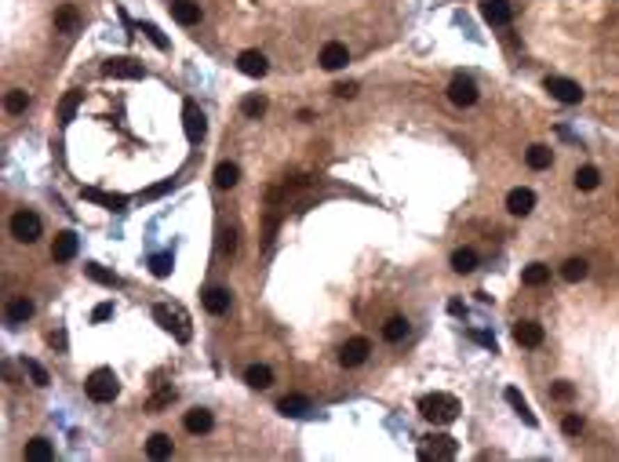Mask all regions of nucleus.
Here are the masks:
<instances>
[{
	"label": "nucleus",
	"instance_id": "f257e3e1",
	"mask_svg": "<svg viewBox=\"0 0 619 462\" xmlns=\"http://www.w3.org/2000/svg\"><path fill=\"white\" fill-rule=\"evenodd\" d=\"M419 411H423V419L426 422H434V426H448L459 419V401L452 393H426L423 401H419Z\"/></svg>",
	"mask_w": 619,
	"mask_h": 462
},
{
	"label": "nucleus",
	"instance_id": "f03ea898",
	"mask_svg": "<svg viewBox=\"0 0 619 462\" xmlns=\"http://www.w3.org/2000/svg\"><path fill=\"white\" fill-rule=\"evenodd\" d=\"M153 321L161 324L164 331H171L179 342H189V339H194V331H189V317H186L179 306H164V302H157V306H153Z\"/></svg>",
	"mask_w": 619,
	"mask_h": 462
},
{
	"label": "nucleus",
	"instance_id": "7ed1b4c3",
	"mask_svg": "<svg viewBox=\"0 0 619 462\" xmlns=\"http://www.w3.org/2000/svg\"><path fill=\"white\" fill-rule=\"evenodd\" d=\"M84 390H88V397H91L95 404H109L120 393V382H117V375L109 372V368H95L84 379Z\"/></svg>",
	"mask_w": 619,
	"mask_h": 462
},
{
	"label": "nucleus",
	"instance_id": "20e7f679",
	"mask_svg": "<svg viewBox=\"0 0 619 462\" xmlns=\"http://www.w3.org/2000/svg\"><path fill=\"white\" fill-rule=\"evenodd\" d=\"M102 73L106 77H113V81H142L146 77V66L128 55H117V58H106L102 62Z\"/></svg>",
	"mask_w": 619,
	"mask_h": 462
},
{
	"label": "nucleus",
	"instance_id": "39448f33",
	"mask_svg": "<svg viewBox=\"0 0 619 462\" xmlns=\"http://www.w3.org/2000/svg\"><path fill=\"white\" fill-rule=\"evenodd\" d=\"M40 215L37 212H15L11 215V237L15 241H22V244H33L37 237H40Z\"/></svg>",
	"mask_w": 619,
	"mask_h": 462
},
{
	"label": "nucleus",
	"instance_id": "423d86ee",
	"mask_svg": "<svg viewBox=\"0 0 619 462\" xmlns=\"http://www.w3.org/2000/svg\"><path fill=\"white\" fill-rule=\"evenodd\" d=\"M547 91H550V99H558L565 106H579L583 102V88L576 81H568V77H547Z\"/></svg>",
	"mask_w": 619,
	"mask_h": 462
},
{
	"label": "nucleus",
	"instance_id": "0eeeda50",
	"mask_svg": "<svg viewBox=\"0 0 619 462\" xmlns=\"http://www.w3.org/2000/svg\"><path fill=\"white\" fill-rule=\"evenodd\" d=\"M419 455H423V459H455V455H459V440L448 437V433H430Z\"/></svg>",
	"mask_w": 619,
	"mask_h": 462
},
{
	"label": "nucleus",
	"instance_id": "6e6552de",
	"mask_svg": "<svg viewBox=\"0 0 619 462\" xmlns=\"http://www.w3.org/2000/svg\"><path fill=\"white\" fill-rule=\"evenodd\" d=\"M368 353H372L368 339H346L339 346V364H343V368H361V364L368 360Z\"/></svg>",
	"mask_w": 619,
	"mask_h": 462
},
{
	"label": "nucleus",
	"instance_id": "1a4fd4ad",
	"mask_svg": "<svg viewBox=\"0 0 619 462\" xmlns=\"http://www.w3.org/2000/svg\"><path fill=\"white\" fill-rule=\"evenodd\" d=\"M448 102H452V106H463V109L473 106V102H478V84H473L470 77H463V73L452 77V84H448Z\"/></svg>",
	"mask_w": 619,
	"mask_h": 462
},
{
	"label": "nucleus",
	"instance_id": "9d476101",
	"mask_svg": "<svg viewBox=\"0 0 619 462\" xmlns=\"http://www.w3.org/2000/svg\"><path fill=\"white\" fill-rule=\"evenodd\" d=\"M481 19L488 26H510V19H514L510 0H481Z\"/></svg>",
	"mask_w": 619,
	"mask_h": 462
},
{
	"label": "nucleus",
	"instance_id": "9b49d317",
	"mask_svg": "<svg viewBox=\"0 0 619 462\" xmlns=\"http://www.w3.org/2000/svg\"><path fill=\"white\" fill-rule=\"evenodd\" d=\"M182 127H186V138L189 142H201L204 132H208V124H204V113H201L197 102H186L182 106Z\"/></svg>",
	"mask_w": 619,
	"mask_h": 462
},
{
	"label": "nucleus",
	"instance_id": "f8f14e48",
	"mask_svg": "<svg viewBox=\"0 0 619 462\" xmlns=\"http://www.w3.org/2000/svg\"><path fill=\"white\" fill-rule=\"evenodd\" d=\"M230 306H233V292H230V288H222V284H212V288L204 292V310H208V313L222 317V313H230Z\"/></svg>",
	"mask_w": 619,
	"mask_h": 462
},
{
	"label": "nucleus",
	"instance_id": "ddd939ff",
	"mask_svg": "<svg viewBox=\"0 0 619 462\" xmlns=\"http://www.w3.org/2000/svg\"><path fill=\"white\" fill-rule=\"evenodd\" d=\"M543 324H535V321H517L514 324V342L517 346H525V349H535V346H543Z\"/></svg>",
	"mask_w": 619,
	"mask_h": 462
},
{
	"label": "nucleus",
	"instance_id": "4468645a",
	"mask_svg": "<svg viewBox=\"0 0 619 462\" xmlns=\"http://www.w3.org/2000/svg\"><path fill=\"white\" fill-rule=\"evenodd\" d=\"M77 248H81V241H77V233H73V230H62V233H55L52 259H55V262H70V259H77Z\"/></svg>",
	"mask_w": 619,
	"mask_h": 462
},
{
	"label": "nucleus",
	"instance_id": "2eb2a0df",
	"mask_svg": "<svg viewBox=\"0 0 619 462\" xmlns=\"http://www.w3.org/2000/svg\"><path fill=\"white\" fill-rule=\"evenodd\" d=\"M532 208H535V193L532 189H525V186H517V189H510V193H506V212L510 215H532Z\"/></svg>",
	"mask_w": 619,
	"mask_h": 462
},
{
	"label": "nucleus",
	"instance_id": "dca6fc26",
	"mask_svg": "<svg viewBox=\"0 0 619 462\" xmlns=\"http://www.w3.org/2000/svg\"><path fill=\"white\" fill-rule=\"evenodd\" d=\"M237 70H241L244 77H266L269 73V62L263 51H241L237 55Z\"/></svg>",
	"mask_w": 619,
	"mask_h": 462
},
{
	"label": "nucleus",
	"instance_id": "f3484780",
	"mask_svg": "<svg viewBox=\"0 0 619 462\" xmlns=\"http://www.w3.org/2000/svg\"><path fill=\"white\" fill-rule=\"evenodd\" d=\"M277 411H281L284 419H303V415H310V411H313V404H310V397L292 393V397H284V401L277 404Z\"/></svg>",
	"mask_w": 619,
	"mask_h": 462
},
{
	"label": "nucleus",
	"instance_id": "a211bd4d",
	"mask_svg": "<svg viewBox=\"0 0 619 462\" xmlns=\"http://www.w3.org/2000/svg\"><path fill=\"white\" fill-rule=\"evenodd\" d=\"M182 426H186L194 437H201V433H208V429L215 426V419H212V411H208V408H189V411H186V419H182Z\"/></svg>",
	"mask_w": 619,
	"mask_h": 462
},
{
	"label": "nucleus",
	"instance_id": "6ab92c4d",
	"mask_svg": "<svg viewBox=\"0 0 619 462\" xmlns=\"http://www.w3.org/2000/svg\"><path fill=\"white\" fill-rule=\"evenodd\" d=\"M33 310H37V306H33V302H29L26 295H22V298H11V302H8V310H4V321H8L11 328H19V324H26L29 317H33Z\"/></svg>",
	"mask_w": 619,
	"mask_h": 462
},
{
	"label": "nucleus",
	"instance_id": "aec40b11",
	"mask_svg": "<svg viewBox=\"0 0 619 462\" xmlns=\"http://www.w3.org/2000/svg\"><path fill=\"white\" fill-rule=\"evenodd\" d=\"M346 62H350V51H346V44L331 40V44L321 47V66H324V70H343Z\"/></svg>",
	"mask_w": 619,
	"mask_h": 462
},
{
	"label": "nucleus",
	"instance_id": "412c9836",
	"mask_svg": "<svg viewBox=\"0 0 619 462\" xmlns=\"http://www.w3.org/2000/svg\"><path fill=\"white\" fill-rule=\"evenodd\" d=\"M503 401L510 404V408L517 411L521 419H525V426H539V419L532 415V408H528V401H525V397H521V390H517V386H506V390H503Z\"/></svg>",
	"mask_w": 619,
	"mask_h": 462
},
{
	"label": "nucleus",
	"instance_id": "4be33fe9",
	"mask_svg": "<svg viewBox=\"0 0 619 462\" xmlns=\"http://www.w3.org/2000/svg\"><path fill=\"white\" fill-rule=\"evenodd\" d=\"M168 8H171V19L179 26H197L201 22V4H194V0H175V4H168Z\"/></svg>",
	"mask_w": 619,
	"mask_h": 462
},
{
	"label": "nucleus",
	"instance_id": "5701e85b",
	"mask_svg": "<svg viewBox=\"0 0 619 462\" xmlns=\"http://www.w3.org/2000/svg\"><path fill=\"white\" fill-rule=\"evenodd\" d=\"M81 197L91 200V204H102V208H109V212H124V204H128L120 193H102V189H91V186L81 189Z\"/></svg>",
	"mask_w": 619,
	"mask_h": 462
},
{
	"label": "nucleus",
	"instance_id": "b1692460",
	"mask_svg": "<svg viewBox=\"0 0 619 462\" xmlns=\"http://www.w3.org/2000/svg\"><path fill=\"white\" fill-rule=\"evenodd\" d=\"M212 179H215V186H219V189H233L237 182H241V168H237L233 161H222V164L215 168Z\"/></svg>",
	"mask_w": 619,
	"mask_h": 462
},
{
	"label": "nucleus",
	"instance_id": "393cba45",
	"mask_svg": "<svg viewBox=\"0 0 619 462\" xmlns=\"http://www.w3.org/2000/svg\"><path fill=\"white\" fill-rule=\"evenodd\" d=\"M244 382H248L251 390H269V386H274V372H269L266 364H251V368L244 372Z\"/></svg>",
	"mask_w": 619,
	"mask_h": 462
},
{
	"label": "nucleus",
	"instance_id": "a878e982",
	"mask_svg": "<svg viewBox=\"0 0 619 462\" xmlns=\"http://www.w3.org/2000/svg\"><path fill=\"white\" fill-rule=\"evenodd\" d=\"M547 280H550V266H543V262H532V266H525V273H521L525 288H543Z\"/></svg>",
	"mask_w": 619,
	"mask_h": 462
},
{
	"label": "nucleus",
	"instance_id": "bb28decb",
	"mask_svg": "<svg viewBox=\"0 0 619 462\" xmlns=\"http://www.w3.org/2000/svg\"><path fill=\"white\" fill-rule=\"evenodd\" d=\"M171 452H175V444H171L168 433H153V437L146 440V455H150V459H168Z\"/></svg>",
	"mask_w": 619,
	"mask_h": 462
},
{
	"label": "nucleus",
	"instance_id": "cd10ccee",
	"mask_svg": "<svg viewBox=\"0 0 619 462\" xmlns=\"http://www.w3.org/2000/svg\"><path fill=\"white\" fill-rule=\"evenodd\" d=\"M77 26H81V15H77V8H73V4H62V8L55 11V29H62V33H73Z\"/></svg>",
	"mask_w": 619,
	"mask_h": 462
},
{
	"label": "nucleus",
	"instance_id": "c85d7f7f",
	"mask_svg": "<svg viewBox=\"0 0 619 462\" xmlns=\"http://www.w3.org/2000/svg\"><path fill=\"white\" fill-rule=\"evenodd\" d=\"M452 269H455V273H473V269H478V251H473V248H459L452 255Z\"/></svg>",
	"mask_w": 619,
	"mask_h": 462
},
{
	"label": "nucleus",
	"instance_id": "c756f323",
	"mask_svg": "<svg viewBox=\"0 0 619 462\" xmlns=\"http://www.w3.org/2000/svg\"><path fill=\"white\" fill-rule=\"evenodd\" d=\"M408 331H412V328H408L405 317H390V321L383 324V339H386V342H405Z\"/></svg>",
	"mask_w": 619,
	"mask_h": 462
},
{
	"label": "nucleus",
	"instance_id": "7c9ffc66",
	"mask_svg": "<svg viewBox=\"0 0 619 462\" xmlns=\"http://www.w3.org/2000/svg\"><path fill=\"white\" fill-rule=\"evenodd\" d=\"M52 459H55V452H52V444H47L44 437L26 444V462H52Z\"/></svg>",
	"mask_w": 619,
	"mask_h": 462
},
{
	"label": "nucleus",
	"instance_id": "2f4dec72",
	"mask_svg": "<svg viewBox=\"0 0 619 462\" xmlns=\"http://www.w3.org/2000/svg\"><path fill=\"white\" fill-rule=\"evenodd\" d=\"M84 273H88L91 280H99V284H106V288H120V277L113 273V269H106V266H99V262H88V266H84Z\"/></svg>",
	"mask_w": 619,
	"mask_h": 462
},
{
	"label": "nucleus",
	"instance_id": "473e14b6",
	"mask_svg": "<svg viewBox=\"0 0 619 462\" xmlns=\"http://www.w3.org/2000/svg\"><path fill=\"white\" fill-rule=\"evenodd\" d=\"M586 273H590V266H586V259H568V262L561 266V277H565L568 284H579V280H586Z\"/></svg>",
	"mask_w": 619,
	"mask_h": 462
},
{
	"label": "nucleus",
	"instance_id": "72a5a7b5",
	"mask_svg": "<svg viewBox=\"0 0 619 462\" xmlns=\"http://www.w3.org/2000/svg\"><path fill=\"white\" fill-rule=\"evenodd\" d=\"M81 102H84V91H70L66 99L58 102V120H62V124H70V120L77 117V106H81Z\"/></svg>",
	"mask_w": 619,
	"mask_h": 462
},
{
	"label": "nucleus",
	"instance_id": "f704fd0d",
	"mask_svg": "<svg viewBox=\"0 0 619 462\" xmlns=\"http://www.w3.org/2000/svg\"><path fill=\"white\" fill-rule=\"evenodd\" d=\"M22 372L33 379V386H47V382H52V375H47V368L40 360H33V357H22Z\"/></svg>",
	"mask_w": 619,
	"mask_h": 462
},
{
	"label": "nucleus",
	"instance_id": "c9c22d12",
	"mask_svg": "<svg viewBox=\"0 0 619 462\" xmlns=\"http://www.w3.org/2000/svg\"><path fill=\"white\" fill-rule=\"evenodd\" d=\"M171 269H175V255L171 251H161V255L150 259V273L153 277H171Z\"/></svg>",
	"mask_w": 619,
	"mask_h": 462
},
{
	"label": "nucleus",
	"instance_id": "e433bc0d",
	"mask_svg": "<svg viewBox=\"0 0 619 462\" xmlns=\"http://www.w3.org/2000/svg\"><path fill=\"white\" fill-rule=\"evenodd\" d=\"M597 186H601V171H597V168L586 164V168H579V171H576V189L590 193V189H597Z\"/></svg>",
	"mask_w": 619,
	"mask_h": 462
},
{
	"label": "nucleus",
	"instance_id": "4c0bfd02",
	"mask_svg": "<svg viewBox=\"0 0 619 462\" xmlns=\"http://www.w3.org/2000/svg\"><path fill=\"white\" fill-rule=\"evenodd\" d=\"M550 161H554V153H550L547 146H528V153H525V164H528V168H535V171L550 168Z\"/></svg>",
	"mask_w": 619,
	"mask_h": 462
},
{
	"label": "nucleus",
	"instance_id": "58836bf2",
	"mask_svg": "<svg viewBox=\"0 0 619 462\" xmlns=\"http://www.w3.org/2000/svg\"><path fill=\"white\" fill-rule=\"evenodd\" d=\"M241 113L251 117V120H259L266 113V99H263V95H244V99H241Z\"/></svg>",
	"mask_w": 619,
	"mask_h": 462
},
{
	"label": "nucleus",
	"instance_id": "ea45409f",
	"mask_svg": "<svg viewBox=\"0 0 619 462\" xmlns=\"http://www.w3.org/2000/svg\"><path fill=\"white\" fill-rule=\"evenodd\" d=\"M26 106H29V91L11 88L8 99H4V109H8V113H26Z\"/></svg>",
	"mask_w": 619,
	"mask_h": 462
},
{
	"label": "nucleus",
	"instance_id": "a19ab883",
	"mask_svg": "<svg viewBox=\"0 0 619 462\" xmlns=\"http://www.w3.org/2000/svg\"><path fill=\"white\" fill-rule=\"evenodd\" d=\"M219 251L222 255H237V230L233 226H222L219 230Z\"/></svg>",
	"mask_w": 619,
	"mask_h": 462
},
{
	"label": "nucleus",
	"instance_id": "79ce46f5",
	"mask_svg": "<svg viewBox=\"0 0 619 462\" xmlns=\"http://www.w3.org/2000/svg\"><path fill=\"white\" fill-rule=\"evenodd\" d=\"M550 397H554V401H572V397H576V386L561 379V382H554V386H550Z\"/></svg>",
	"mask_w": 619,
	"mask_h": 462
},
{
	"label": "nucleus",
	"instance_id": "37998d69",
	"mask_svg": "<svg viewBox=\"0 0 619 462\" xmlns=\"http://www.w3.org/2000/svg\"><path fill=\"white\" fill-rule=\"evenodd\" d=\"M142 33H146V37H150L157 47H161V51H168V47H171V44H168V37H164V33H161V29H157L153 22H142Z\"/></svg>",
	"mask_w": 619,
	"mask_h": 462
},
{
	"label": "nucleus",
	"instance_id": "c03bdc74",
	"mask_svg": "<svg viewBox=\"0 0 619 462\" xmlns=\"http://www.w3.org/2000/svg\"><path fill=\"white\" fill-rule=\"evenodd\" d=\"M561 433H565V437H579V433H583V415H565Z\"/></svg>",
	"mask_w": 619,
	"mask_h": 462
},
{
	"label": "nucleus",
	"instance_id": "a18cd8bd",
	"mask_svg": "<svg viewBox=\"0 0 619 462\" xmlns=\"http://www.w3.org/2000/svg\"><path fill=\"white\" fill-rule=\"evenodd\" d=\"M171 401H175V390H171V386H164V390H161V393H157L153 401H150V408H153V411H161V408H164V404H171Z\"/></svg>",
	"mask_w": 619,
	"mask_h": 462
},
{
	"label": "nucleus",
	"instance_id": "49530a36",
	"mask_svg": "<svg viewBox=\"0 0 619 462\" xmlns=\"http://www.w3.org/2000/svg\"><path fill=\"white\" fill-rule=\"evenodd\" d=\"M109 317H113V302H99V306L91 310V321L95 324H102V321H109Z\"/></svg>",
	"mask_w": 619,
	"mask_h": 462
},
{
	"label": "nucleus",
	"instance_id": "de8ad7c7",
	"mask_svg": "<svg viewBox=\"0 0 619 462\" xmlns=\"http://www.w3.org/2000/svg\"><path fill=\"white\" fill-rule=\"evenodd\" d=\"M331 91H336L339 99H354V95H357V81H339Z\"/></svg>",
	"mask_w": 619,
	"mask_h": 462
},
{
	"label": "nucleus",
	"instance_id": "09e8293b",
	"mask_svg": "<svg viewBox=\"0 0 619 462\" xmlns=\"http://www.w3.org/2000/svg\"><path fill=\"white\" fill-rule=\"evenodd\" d=\"M168 189H171V179H164L161 186H150V189H146V193H142V200H153V197H161V193H168Z\"/></svg>",
	"mask_w": 619,
	"mask_h": 462
},
{
	"label": "nucleus",
	"instance_id": "8fccbe9b",
	"mask_svg": "<svg viewBox=\"0 0 619 462\" xmlns=\"http://www.w3.org/2000/svg\"><path fill=\"white\" fill-rule=\"evenodd\" d=\"M473 339H478L481 346H488L492 353H496V339H492V335H485V331H473Z\"/></svg>",
	"mask_w": 619,
	"mask_h": 462
},
{
	"label": "nucleus",
	"instance_id": "3c124183",
	"mask_svg": "<svg viewBox=\"0 0 619 462\" xmlns=\"http://www.w3.org/2000/svg\"><path fill=\"white\" fill-rule=\"evenodd\" d=\"M47 339H52V346H58V349H66V335H62V331H52V335H47Z\"/></svg>",
	"mask_w": 619,
	"mask_h": 462
},
{
	"label": "nucleus",
	"instance_id": "603ef678",
	"mask_svg": "<svg viewBox=\"0 0 619 462\" xmlns=\"http://www.w3.org/2000/svg\"><path fill=\"white\" fill-rule=\"evenodd\" d=\"M448 313H455V317H459V313H467V306H463L459 298H452V302H448Z\"/></svg>",
	"mask_w": 619,
	"mask_h": 462
}]
</instances>
